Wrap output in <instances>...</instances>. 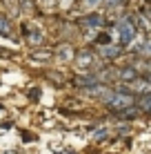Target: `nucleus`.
I'll list each match as a JSON object with an SVG mask.
<instances>
[{"label":"nucleus","instance_id":"7ed1b4c3","mask_svg":"<svg viewBox=\"0 0 151 154\" xmlns=\"http://www.w3.org/2000/svg\"><path fill=\"white\" fill-rule=\"evenodd\" d=\"M76 60H78V65H80V69H89L93 65V60H96V56H93L91 51H80Z\"/></svg>","mask_w":151,"mask_h":154},{"label":"nucleus","instance_id":"f257e3e1","mask_svg":"<svg viewBox=\"0 0 151 154\" xmlns=\"http://www.w3.org/2000/svg\"><path fill=\"white\" fill-rule=\"evenodd\" d=\"M105 103L109 105L111 109H122V107H129V105H133L136 100H133L131 94H127V92H113V94H105Z\"/></svg>","mask_w":151,"mask_h":154},{"label":"nucleus","instance_id":"39448f33","mask_svg":"<svg viewBox=\"0 0 151 154\" xmlns=\"http://www.w3.org/2000/svg\"><path fill=\"white\" fill-rule=\"evenodd\" d=\"M80 23L87 25V27H100V25H102V18H100L98 14H93V16H87V18H82Z\"/></svg>","mask_w":151,"mask_h":154},{"label":"nucleus","instance_id":"1a4fd4ad","mask_svg":"<svg viewBox=\"0 0 151 154\" xmlns=\"http://www.w3.org/2000/svg\"><path fill=\"white\" fill-rule=\"evenodd\" d=\"M100 54H102V56H107V58H111V56H118V54H120V45H118V47H113V45H109V47H102V49H100Z\"/></svg>","mask_w":151,"mask_h":154},{"label":"nucleus","instance_id":"9d476101","mask_svg":"<svg viewBox=\"0 0 151 154\" xmlns=\"http://www.w3.org/2000/svg\"><path fill=\"white\" fill-rule=\"evenodd\" d=\"M29 40H31V42H40V40H42V34H31Z\"/></svg>","mask_w":151,"mask_h":154},{"label":"nucleus","instance_id":"6e6552de","mask_svg":"<svg viewBox=\"0 0 151 154\" xmlns=\"http://www.w3.org/2000/svg\"><path fill=\"white\" fill-rule=\"evenodd\" d=\"M138 107L142 109V112H149V109H151V98H149V94H140Z\"/></svg>","mask_w":151,"mask_h":154},{"label":"nucleus","instance_id":"f8f14e48","mask_svg":"<svg viewBox=\"0 0 151 154\" xmlns=\"http://www.w3.org/2000/svg\"><path fill=\"white\" fill-rule=\"evenodd\" d=\"M105 2H107V5H111V7H113V5H120L122 0H105Z\"/></svg>","mask_w":151,"mask_h":154},{"label":"nucleus","instance_id":"20e7f679","mask_svg":"<svg viewBox=\"0 0 151 154\" xmlns=\"http://www.w3.org/2000/svg\"><path fill=\"white\" fill-rule=\"evenodd\" d=\"M131 85H133V92H138V94H149L151 92V85H149V81L147 78H133L131 81Z\"/></svg>","mask_w":151,"mask_h":154},{"label":"nucleus","instance_id":"f03ea898","mask_svg":"<svg viewBox=\"0 0 151 154\" xmlns=\"http://www.w3.org/2000/svg\"><path fill=\"white\" fill-rule=\"evenodd\" d=\"M118 31H120V45H131L133 38H136V18H124L118 25Z\"/></svg>","mask_w":151,"mask_h":154},{"label":"nucleus","instance_id":"0eeeda50","mask_svg":"<svg viewBox=\"0 0 151 154\" xmlns=\"http://www.w3.org/2000/svg\"><path fill=\"white\" fill-rule=\"evenodd\" d=\"M120 76L124 78V81H133V78L138 76V72H136V67H122V69H120Z\"/></svg>","mask_w":151,"mask_h":154},{"label":"nucleus","instance_id":"423d86ee","mask_svg":"<svg viewBox=\"0 0 151 154\" xmlns=\"http://www.w3.org/2000/svg\"><path fill=\"white\" fill-rule=\"evenodd\" d=\"M9 34H11V23H9V18L0 16V36H9Z\"/></svg>","mask_w":151,"mask_h":154},{"label":"nucleus","instance_id":"9b49d317","mask_svg":"<svg viewBox=\"0 0 151 154\" xmlns=\"http://www.w3.org/2000/svg\"><path fill=\"white\" fill-rule=\"evenodd\" d=\"M98 2H102V0H85V5H87V7H96Z\"/></svg>","mask_w":151,"mask_h":154}]
</instances>
